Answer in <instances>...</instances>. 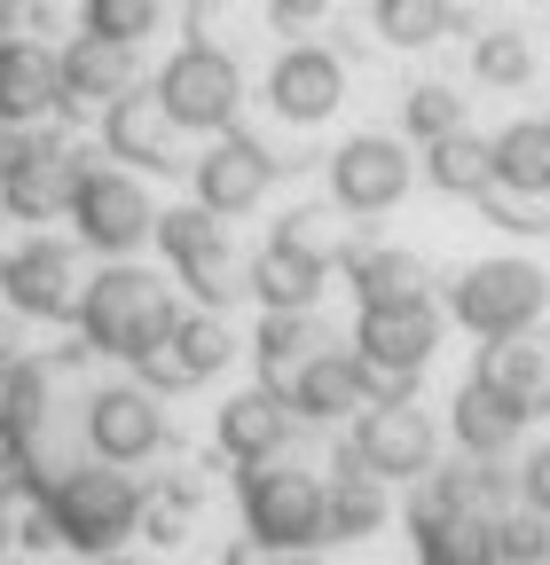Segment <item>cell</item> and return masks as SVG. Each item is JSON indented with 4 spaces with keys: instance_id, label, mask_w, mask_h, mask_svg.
Listing matches in <instances>:
<instances>
[{
    "instance_id": "cell-29",
    "label": "cell",
    "mask_w": 550,
    "mask_h": 565,
    "mask_svg": "<svg viewBox=\"0 0 550 565\" xmlns=\"http://www.w3.org/2000/svg\"><path fill=\"white\" fill-rule=\"evenodd\" d=\"M47 433V370L40 362H0V448Z\"/></svg>"
},
{
    "instance_id": "cell-3",
    "label": "cell",
    "mask_w": 550,
    "mask_h": 565,
    "mask_svg": "<svg viewBox=\"0 0 550 565\" xmlns=\"http://www.w3.org/2000/svg\"><path fill=\"white\" fill-rule=\"evenodd\" d=\"M244 534L260 550H322L330 542V479L299 463H252L244 471Z\"/></svg>"
},
{
    "instance_id": "cell-18",
    "label": "cell",
    "mask_w": 550,
    "mask_h": 565,
    "mask_svg": "<svg viewBox=\"0 0 550 565\" xmlns=\"http://www.w3.org/2000/svg\"><path fill=\"white\" fill-rule=\"evenodd\" d=\"M330 338H322V322H315V307H267L260 315V330H252V353H260V385L267 393H292V377L315 362Z\"/></svg>"
},
{
    "instance_id": "cell-8",
    "label": "cell",
    "mask_w": 550,
    "mask_h": 565,
    "mask_svg": "<svg viewBox=\"0 0 550 565\" xmlns=\"http://www.w3.org/2000/svg\"><path fill=\"white\" fill-rule=\"evenodd\" d=\"M80 150L63 134H17V158H9V181H0V196H9L17 221H47V212H72V189H80Z\"/></svg>"
},
{
    "instance_id": "cell-20",
    "label": "cell",
    "mask_w": 550,
    "mask_h": 565,
    "mask_svg": "<svg viewBox=\"0 0 550 565\" xmlns=\"http://www.w3.org/2000/svg\"><path fill=\"white\" fill-rule=\"evenodd\" d=\"M347 282H355V307H409L425 299V259L417 252H393V244H355L347 252Z\"/></svg>"
},
{
    "instance_id": "cell-12",
    "label": "cell",
    "mask_w": 550,
    "mask_h": 565,
    "mask_svg": "<svg viewBox=\"0 0 550 565\" xmlns=\"http://www.w3.org/2000/svg\"><path fill=\"white\" fill-rule=\"evenodd\" d=\"M433 345H441V315L433 299H409V307H355V353L378 370H417L433 362Z\"/></svg>"
},
{
    "instance_id": "cell-32",
    "label": "cell",
    "mask_w": 550,
    "mask_h": 565,
    "mask_svg": "<svg viewBox=\"0 0 550 565\" xmlns=\"http://www.w3.org/2000/svg\"><path fill=\"white\" fill-rule=\"evenodd\" d=\"M267 244H284V252L315 259L322 275H330V267H347V252H355V244L338 236V228L322 221V212H307V204H299V212H284V221H275V236H267Z\"/></svg>"
},
{
    "instance_id": "cell-2",
    "label": "cell",
    "mask_w": 550,
    "mask_h": 565,
    "mask_svg": "<svg viewBox=\"0 0 550 565\" xmlns=\"http://www.w3.org/2000/svg\"><path fill=\"white\" fill-rule=\"evenodd\" d=\"M47 534L63 550H87V557H110L134 526H142V487H134L118 463H80V471H63L47 487V503H40Z\"/></svg>"
},
{
    "instance_id": "cell-36",
    "label": "cell",
    "mask_w": 550,
    "mask_h": 565,
    "mask_svg": "<svg viewBox=\"0 0 550 565\" xmlns=\"http://www.w3.org/2000/svg\"><path fill=\"white\" fill-rule=\"evenodd\" d=\"M479 204H488V221L511 228V236H550V196H519V189H479Z\"/></svg>"
},
{
    "instance_id": "cell-23",
    "label": "cell",
    "mask_w": 550,
    "mask_h": 565,
    "mask_svg": "<svg viewBox=\"0 0 550 565\" xmlns=\"http://www.w3.org/2000/svg\"><path fill=\"white\" fill-rule=\"evenodd\" d=\"M55 63H63V110H80V103H103L110 110L126 95V47L103 40V32H80Z\"/></svg>"
},
{
    "instance_id": "cell-42",
    "label": "cell",
    "mask_w": 550,
    "mask_h": 565,
    "mask_svg": "<svg viewBox=\"0 0 550 565\" xmlns=\"http://www.w3.org/2000/svg\"><path fill=\"white\" fill-rule=\"evenodd\" d=\"M17 134H24V126H0V181H9V158H17Z\"/></svg>"
},
{
    "instance_id": "cell-6",
    "label": "cell",
    "mask_w": 550,
    "mask_h": 565,
    "mask_svg": "<svg viewBox=\"0 0 550 565\" xmlns=\"http://www.w3.org/2000/svg\"><path fill=\"white\" fill-rule=\"evenodd\" d=\"M72 221H80V244L87 252H134L142 236H158V212L142 196V181L118 173V166H87L80 189H72Z\"/></svg>"
},
{
    "instance_id": "cell-15",
    "label": "cell",
    "mask_w": 550,
    "mask_h": 565,
    "mask_svg": "<svg viewBox=\"0 0 550 565\" xmlns=\"http://www.w3.org/2000/svg\"><path fill=\"white\" fill-rule=\"evenodd\" d=\"M292 424H299V408H292L284 393L244 385V393L221 401V448H229L244 471H252V463H275V456H284V440H292Z\"/></svg>"
},
{
    "instance_id": "cell-24",
    "label": "cell",
    "mask_w": 550,
    "mask_h": 565,
    "mask_svg": "<svg viewBox=\"0 0 550 565\" xmlns=\"http://www.w3.org/2000/svg\"><path fill=\"white\" fill-rule=\"evenodd\" d=\"M385 526V479L362 471L355 448H338V471H330V542H370Z\"/></svg>"
},
{
    "instance_id": "cell-10",
    "label": "cell",
    "mask_w": 550,
    "mask_h": 565,
    "mask_svg": "<svg viewBox=\"0 0 550 565\" xmlns=\"http://www.w3.org/2000/svg\"><path fill=\"white\" fill-rule=\"evenodd\" d=\"M87 440H95L103 463H142V456H158V448H166V408H158V393H150V385H110V393H95V401H87Z\"/></svg>"
},
{
    "instance_id": "cell-33",
    "label": "cell",
    "mask_w": 550,
    "mask_h": 565,
    "mask_svg": "<svg viewBox=\"0 0 550 565\" xmlns=\"http://www.w3.org/2000/svg\"><path fill=\"white\" fill-rule=\"evenodd\" d=\"M401 126L417 134V141H441V134H456V126H464V95H456V87H441V79L409 87V95H401Z\"/></svg>"
},
{
    "instance_id": "cell-1",
    "label": "cell",
    "mask_w": 550,
    "mask_h": 565,
    "mask_svg": "<svg viewBox=\"0 0 550 565\" xmlns=\"http://www.w3.org/2000/svg\"><path fill=\"white\" fill-rule=\"evenodd\" d=\"M173 322H181L173 291L158 275H142V267H103L80 291V330H87L95 353H110V362H142L150 345L173 338Z\"/></svg>"
},
{
    "instance_id": "cell-4",
    "label": "cell",
    "mask_w": 550,
    "mask_h": 565,
    "mask_svg": "<svg viewBox=\"0 0 550 565\" xmlns=\"http://www.w3.org/2000/svg\"><path fill=\"white\" fill-rule=\"evenodd\" d=\"M550 307V275L535 259H479L448 282V315L472 338H527Z\"/></svg>"
},
{
    "instance_id": "cell-22",
    "label": "cell",
    "mask_w": 550,
    "mask_h": 565,
    "mask_svg": "<svg viewBox=\"0 0 550 565\" xmlns=\"http://www.w3.org/2000/svg\"><path fill=\"white\" fill-rule=\"evenodd\" d=\"M479 377H488L504 401H519L527 416H550V345H535V338H488Z\"/></svg>"
},
{
    "instance_id": "cell-45",
    "label": "cell",
    "mask_w": 550,
    "mask_h": 565,
    "mask_svg": "<svg viewBox=\"0 0 550 565\" xmlns=\"http://www.w3.org/2000/svg\"><path fill=\"white\" fill-rule=\"evenodd\" d=\"M103 565H142V557H103Z\"/></svg>"
},
{
    "instance_id": "cell-39",
    "label": "cell",
    "mask_w": 550,
    "mask_h": 565,
    "mask_svg": "<svg viewBox=\"0 0 550 565\" xmlns=\"http://www.w3.org/2000/svg\"><path fill=\"white\" fill-rule=\"evenodd\" d=\"M330 9V0H267V17H275V32H307L315 17Z\"/></svg>"
},
{
    "instance_id": "cell-13",
    "label": "cell",
    "mask_w": 550,
    "mask_h": 565,
    "mask_svg": "<svg viewBox=\"0 0 550 565\" xmlns=\"http://www.w3.org/2000/svg\"><path fill=\"white\" fill-rule=\"evenodd\" d=\"M267 181H275V158L260 150L252 134H221L213 150L197 158V204L221 212V221H229V212H252L267 196Z\"/></svg>"
},
{
    "instance_id": "cell-19",
    "label": "cell",
    "mask_w": 550,
    "mask_h": 565,
    "mask_svg": "<svg viewBox=\"0 0 550 565\" xmlns=\"http://www.w3.org/2000/svg\"><path fill=\"white\" fill-rule=\"evenodd\" d=\"M103 141H110V158L142 166V173H173V118H166L158 95H134V87H126V95L103 110Z\"/></svg>"
},
{
    "instance_id": "cell-21",
    "label": "cell",
    "mask_w": 550,
    "mask_h": 565,
    "mask_svg": "<svg viewBox=\"0 0 550 565\" xmlns=\"http://www.w3.org/2000/svg\"><path fill=\"white\" fill-rule=\"evenodd\" d=\"M519 424H527V408H519V401H504L479 370L464 377V393H456V440H464V456H479V463L504 456V448L519 440Z\"/></svg>"
},
{
    "instance_id": "cell-14",
    "label": "cell",
    "mask_w": 550,
    "mask_h": 565,
    "mask_svg": "<svg viewBox=\"0 0 550 565\" xmlns=\"http://www.w3.org/2000/svg\"><path fill=\"white\" fill-rule=\"evenodd\" d=\"M229 353H236V338L213 322V307H204V315H181V322H173V338H166V345H150L134 370H142V385H150V393H173V385H197V377L229 370Z\"/></svg>"
},
{
    "instance_id": "cell-34",
    "label": "cell",
    "mask_w": 550,
    "mask_h": 565,
    "mask_svg": "<svg viewBox=\"0 0 550 565\" xmlns=\"http://www.w3.org/2000/svg\"><path fill=\"white\" fill-rule=\"evenodd\" d=\"M472 71H479L488 87H527V79H535V47H527V32H488V40L472 47Z\"/></svg>"
},
{
    "instance_id": "cell-9",
    "label": "cell",
    "mask_w": 550,
    "mask_h": 565,
    "mask_svg": "<svg viewBox=\"0 0 550 565\" xmlns=\"http://www.w3.org/2000/svg\"><path fill=\"white\" fill-rule=\"evenodd\" d=\"M0 291H9L17 315H40V322H63V315H80V267H72V244H55V236H32L17 244L9 259H0Z\"/></svg>"
},
{
    "instance_id": "cell-41",
    "label": "cell",
    "mask_w": 550,
    "mask_h": 565,
    "mask_svg": "<svg viewBox=\"0 0 550 565\" xmlns=\"http://www.w3.org/2000/svg\"><path fill=\"white\" fill-rule=\"evenodd\" d=\"M221 565H275V557H267V550L244 534V542H229V557H221Z\"/></svg>"
},
{
    "instance_id": "cell-25",
    "label": "cell",
    "mask_w": 550,
    "mask_h": 565,
    "mask_svg": "<svg viewBox=\"0 0 550 565\" xmlns=\"http://www.w3.org/2000/svg\"><path fill=\"white\" fill-rule=\"evenodd\" d=\"M299 416H347V408H362V362L347 345H322L315 362L292 377V393H284Z\"/></svg>"
},
{
    "instance_id": "cell-35",
    "label": "cell",
    "mask_w": 550,
    "mask_h": 565,
    "mask_svg": "<svg viewBox=\"0 0 550 565\" xmlns=\"http://www.w3.org/2000/svg\"><path fill=\"white\" fill-rule=\"evenodd\" d=\"M87 32H103L118 47H142L158 32V0H87Z\"/></svg>"
},
{
    "instance_id": "cell-26",
    "label": "cell",
    "mask_w": 550,
    "mask_h": 565,
    "mask_svg": "<svg viewBox=\"0 0 550 565\" xmlns=\"http://www.w3.org/2000/svg\"><path fill=\"white\" fill-rule=\"evenodd\" d=\"M488 150H496V189L550 196V118H519V126H504Z\"/></svg>"
},
{
    "instance_id": "cell-37",
    "label": "cell",
    "mask_w": 550,
    "mask_h": 565,
    "mask_svg": "<svg viewBox=\"0 0 550 565\" xmlns=\"http://www.w3.org/2000/svg\"><path fill=\"white\" fill-rule=\"evenodd\" d=\"M362 362V353H355ZM401 401H417V370H378L362 362V408H401Z\"/></svg>"
},
{
    "instance_id": "cell-30",
    "label": "cell",
    "mask_w": 550,
    "mask_h": 565,
    "mask_svg": "<svg viewBox=\"0 0 550 565\" xmlns=\"http://www.w3.org/2000/svg\"><path fill=\"white\" fill-rule=\"evenodd\" d=\"M370 24L385 47H433L441 32H456L448 0H370Z\"/></svg>"
},
{
    "instance_id": "cell-16",
    "label": "cell",
    "mask_w": 550,
    "mask_h": 565,
    "mask_svg": "<svg viewBox=\"0 0 550 565\" xmlns=\"http://www.w3.org/2000/svg\"><path fill=\"white\" fill-rule=\"evenodd\" d=\"M63 110V63L40 40H0V126H40Z\"/></svg>"
},
{
    "instance_id": "cell-5",
    "label": "cell",
    "mask_w": 550,
    "mask_h": 565,
    "mask_svg": "<svg viewBox=\"0 0 550 565\" xmlns=\"http://www.w3.org/2000/svg\"><path fill=\"white\" fill-rule=\"evenodd\" d=\"M236 95H244V71H236V55H221L213 40L173 47V63L158 71V103H166V118L189 126V134H221V126L236 118Z\"/></svg>"
},
{
    "instance_id": "cell-31",
    "label": "cell",
    "mask_w": 550,
    "mask_h": 565,
    "mask_svg": "<svg viewBox=\"0 0 550 565\" xmlns=\"http://www.w3.org/2000/svg\"><path fill=\"white\" fill-rule=\"evenodd\" d=\"M158 244H166V259H173V267H189V259H204V252H221L229 236H221V212H204V204H173V212H158Z\"/></svg>"
},
{
    "instance_id": "cell-40",
    "label": "cell",
    "mask_w": 550,
    "mask_h": 565,
    "mask_svg": "<svg viewBox=\"0 0 550 565\" xmlns=\"http://www.w3.org/2000/svg\"><path fill=\"white\" fill-rule=\"evenodd\" d=\"M0 362H24V330H17V307H0Z\"/></svg>"
},
{
    "instance_id": "cell-17",
    "label": "cell",
    "mask_w": 550,
    "mask_h": 565,
    "mask_svg": "<svg viewBox=\"0 0 550 565\" xmlns=\"http://www.w3.org/2000/svg\"><path fill=\"white\" fill-rule=\"evenodd\" d=\"M267 95H275V110H284L292 126H322L338 110V95H347V71H338L330 47H292L284 63H275Z\"/></svg>"
},
{
    "instance_id": "cell-44",
    "label": "cell",
    "mask_w": 550,
    "mask_h": 565,
    "mask_svg": "<svg viewBox=\"0 0 550 565\" xmlns=\"http://www.w3.org/2000/svg\"><path fill=\"white\" fill-rule=\"evenodd\" d=\"M9 534H17V519H9V503H0V542H9Z\"/></svg>"
},
{
    "instance_id": "cell-27",
    "label": "cell",
    "mask_w": 550,
    "mask_h": 565,
    "mask_svg": "<svg viewBox=\"0 0 550 565\" xmlns=\"http://www.w3.org/2000/svg\"><path fill=\"white\" fill-rule=\"evenodd\" d=\"M244 291H252L260 307H315L322 267H315V259H299V252H284V244H260V252H252V267H244Z\"/></svg>"
},
{
    "instance_id": "cell-7",
    "label": "cell",
    "mask_w": 550,
    "mask_h": 565,
    "mask_svg": "<svg viewBox=\"0 0 550 565\" xmlns=\"http://www.w3.org/2000/svg\"><path fill=\"white\" fill-rule=\"evenodd\" d=\"M330 196L338 212H393L409 196V150L393 134H355V141H338L330 150Z\"/></svg>"
},
{
    "instance_id": "cell-38",
    "label": "cell",
    "mask_w": 550,
    "mask_h": 565,
    "mask_svg": "<svg viewBox=\"0 0 550 565\" xmlns=\"http://www.w3.org/2000/svg\"><path fill=\"white\" fill-rule=\"evenodd\" d=\"M519 503L550 519V448H535V456L519 463Z\"/></svg>"
},
{
    "instance_id": "cell-28",
    "label": "cell",
    "mask_w": 550,
    "mask_h": 565,
    "mask_svg": "<svg viewBox=\"0 0 550 565\" xmlns=\"http://www.w3.org/2000/svg\"><path fill=\"white\" fill-rule=\"evenodd\" d=\"M425 181L441 189V196H479V189H488L496 181V150H488V141H479V134H441V141H425Z\"/></svg>"
},
{
    "instance_id": "cell-43",
    "label": "cell",
    "mask_w": 550,
    "mask_h": 565,
    "mask_svg": "<svg viewBox=\"0 0 550 565\" xmlns=\"http://www.w3.org/2000/svg\"><path fill=\"white\" fill-rule=\"evenodd\" d=\"M275 565H322V550H284Z\"/></svg>"
},
{
    "instance_id": "cell-11",
    "label": "cell",
    "mask_w": 550,
    "mask_h": 565,
    "mask_svg": "<svg viewBox=\"0 0 550 565\" xmlns=\"http://www.w3.org/2000/svg\"><path fill=\"white\" fill-rule=\"evenodd\" d=\"M347 448H355L362 471H378V479H425L433 456H441V433L425 424L417 401H401V408H370V416H362V433H355Z\"/></svg>"
}]
</instances>
